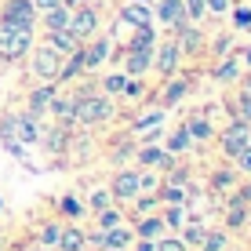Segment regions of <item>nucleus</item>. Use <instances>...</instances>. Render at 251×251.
<instances>
[{
  "label": "nucleus",
  "instance_id": "aec40b11",
  "mask_svg": "<svg viewBox=\"0 0 251 251\" xmlns=\"http://www.w3.org/2000/svg\"><path fill=\"white\" fill-rule=\"evenodd\" d=\"M127 84V73H109L106 80H102V88H106V95H120Z\"/></svg>",
  "mask_w": 251,
  "mask_h": 251
},
{
  "label": "nucleus",
  "instance_id": "cd10ccee",
  "mask_svg": "<svg viewBox=\"0 0 251 251\" xmlns=\"http://www.w3.org/2000/svg\"><path fill=\"white\" fill-rule=\"evenodd\" d=\"M204 11H211V15H226V11H229V0H204Z\"/></svg>",
  "mask_w": 251,
  "mask_h": 251
},
{
  "label": "nucleus",
  "instance_id": "f8f14e48",
  "mask_svg": "<svg viewBox=\"0 0 251 251\" xmlns=\"http://www.w3.org/2000/svg\"><path fill=\"white\" fill-rule=\"evenodd\" d=\"M178 55H182V51H178V44H175V40H168V44L160 48V55H157V69H160V73H175Z\"/></svg>",
  "mask_w": 251,
  "mask_h": 251
},
{
  "label": "nucleus",
  "instance_id": "c85d7f7f",
  "mask_svg": "<svg viewBox=\"0 0 251 251\" xmlns=\"http://www.w3.org/2000/svg\"><path fill=\"white\" fill-rule=\"evenodd\" d=\"M106 244H109V248H124V244H127V233H124V229H113V233L106 237Z\"/></svg>",
  "mask_w": 251,
  "mask_h": 251
},
{
  "label": "nucleus",
  "instance_id": "2f4dec72",
  "mask_svg": "<svg viewBox=\"0 0 251 251\" xmlns=\"http://www.w3.org/2000/svg\"><path fill=\"white\" fill-rule=\"evenodd\" d=\"M237 164H240V168H244V171H251V142H248L244 150L237 153Z\"/></svg>",
  "mask_w": 251,
  "mask_h": 251
},
{
  "label": "nucleus",
  "instance_id": "dca6fc26",
  "mask_svg": "<svg viewBox=\"0 0 251 251\" xmlns=\"http://www.w3.org/2000/svg\"><path fill=\"white\" fill-rule=\"evenodd\" d=\"M138 189V175H131V171H120L117 175V186H113V193L117 197H131Z\"/></svg>",
  "mask_w": 251,
  "mask_h": 251
},
{
  "label": "nucleus",
  "instance_id": "4be33fe9",
  "mask_svg": "<svg viewBox=\"0 0 251 251\" xmlns=\"http://www.w3.org/2000/svg\"><path fill=\"white\" fill-rule=\"evenodd\" d=\"M138 160L142 164H168V157H164V150H153V146H146V150H138Z\"/></svg>",
  "mask_w": 251,
  "mask_h": 251
},
{
  "label": "nucleus",
  "instance_id": "ea45409f",
  "mask_svg": "<svg viewBox=\"0 0 251 251\" xmlns=\"http://www.w3.org/2000/svg\"><path fill=\"white\" fill-rule=\"evenodd\" d=\"M160 251H186L182 244H175V240H168V244H160Z\"/></svg>",
  "mask_w": 251,
  "mask_h": 251
},
{
  "label": "nucleus",
  "instance_id": "6ab92c4d",
  "mask_svg": "<svg viewBox=\"0 0 251 251\" xmlns=\"http://www.w3.org/2000/svg\"><path fill=\"white\" fill-rule=\"evenodd\" d=\"M182 150H189V131L178 127V131H171V138H168V153H182Z\"/></svg>",
  "mask_w": 251,
  "mask_h": 251
},
{
  "label": "nucleus",
  "instance_id": "a211bd4d",
  "mask_svg": "<svg viewBox=\"0 0 251 251\" xmlns=\"http://www.w3.org/2000/svg\"><path fill=\"white\" fill-rule=\"evenodd\" d=\"M73 102H76V99H51L48 106L55 109V117L62 120V124H69V120H73Z\"/></svg>",
  "mask_w": 251,
  "mask_h": 251
},
{
  "label": "nucleus",
  "instance_id": "9d476101",
  "mask_svg": "<svg viewBox=\"0 0 251 251\" xmlns=\"http://www.w3.org/2000/svg\"><path fill=\"white\" fill-rule=\"evenodd\" d=\"M48 48H55L58 55H76V51H80V40L69 29H55V33H48Z\"/></svg>",
  "mask_w": 251,
  "mask_h": 251
},
{
  "label": "nucleus",
  "instance_id": "72a5a7b5",
  "mask_svg": "<svg viewBox=\"0 0 251 251\" xmlns=\"http://www.w3.org/2000/svg\"><path fill=\"white\" fill-rule=\"evenodd\" d=\"M62 211H66V215H80V204H76L73 197H66V201H62Z\"/></svg>",
  "mask_w": 251,
  "mask_h": 251
},
{
  "label": "nucleus",
  "instance_id": "7ed1b4c3",
  "mask_svg": "<svg viewBox=\"0 0 251 251\" xmlns=\"http://www.w3.org/2000/svg\"><path fill=\"white\" fill-rule=\"evenodd\" d=\"M0 22H11V25H19V29L33 33V25H37V7H33V0H7Z\"/></svg>",
  "mask_w": 251,
  "mask_h": 251
},
{
  "label": "nucleus",
  "instance_id": "39448f33",
  "mask_svg": "<svg viewBox=\"0 0 251 251\" xmlns=\"http://www.w3.org/2000/svg\"><path fill=\"white\" fill-rule=\"evenodd\" d=\"M69 33H73L76 40H91L95 29H99V15H95V7H76V15H69Z\"/></svg>",
  "mask_w": 251,
  "mask_h": 251
},
{
  "label": "nucleus",
  "instance_id": "4c0bfd02",
  "mask_svg": "<svg viewBox=\"0 0 251 251\" xmlns=\"http://www.w3.org/2000/svg\"><path fill=\"white\" fill-rule=\"evenodd\" d=\"M91 204H95V207H106V204H109V193H95Z\"/></svg>",
  "mask_w": 251,
  "mask_h": 251
},
{
  "label": "nucleus",
  "instance_id": "c756f323",
  "mask_svg": "<svg viewBox=\"0 0 251 251\" xmlns=\"http://www.w3.org/2000/svg\"><path fill=\"white\" fill-rule=\"evenodd\" d=\"M233 22H237L240 29H248V25H251V11H248V7H237V11H233Z\"/></svg>",
  "mask_w": 251,
  "mask_h": 251
},
{
  "label": "nucleus",
  "instance_id": "6e6552de",
  "mask_svg": "<svg viewBox=\"0 0 251 251\" xmlns=\"http://www.w3.org/2000/svg\"><path fill=\"white\" fill-rule=\"evenodd\" d=\"M120 22L142 29V25H153V11H150V4H138V0H131L127 7H120Z\"/></svg>",
  "mask_w": 251,
  "mask_h": 251
},
{
  "label": "nucleus",
  "instance_id": "37998d69",
  "mask_svg": "<svg viewBox=\"0 0 251 251\" xmlns=\"http://www.w3.org/2000/svg\"><path fill=\"white\" fill-rule=\"evenodd\" d=\"M138 4H150V0H138Z\"/></svg>",
  "mask_w": 251,
  "mask_h": 251
},
{
  "label": "nucleus",
  "instance_id": "c9c22d12",
  "mask_svg": "<svg viewBox=\"0 0 251 251\" xmlns=\"http://www.w3.org/2000/svg\"><path fill=\"white\" fill-rule=\"evenodd\" d=\"M164 197H168V201H182V186H168Z\"/></svg>",
  "mask_w": 251,
  "mask_h": 251
},
{
  "label": "nucleus",
  "instance_id": "a878e982",
  "mask_svg": "<svg viewBox=\"0 0 251 251\" xmlns=\"http://www.w3.org/2000/svg\"><path fill=\"white\" fill-rule=\"evenodd\" d=\"M160 120H164V113H160V109H153V113H146V117H142V120H138V124H135V127H138V131H146V127H157V124H160Z\"/></svg>",
  "mask_w": 251,
  "mask_h": 251
},
{
  "label": "nucleus",
  "instance_id": "5701e85b",
  "mask_svg": "<svg viewBox=\"0 0 251 251\" xmlns=\"http://www.w3.org/2000/svg\"><path fill=\"white\" fill-rule=\"evenodd\" d=\"M182 7H186V19L189 22L204 19V0H182Z\"/></svg>",
  "mask_w": 251,
  "mask_h": 251
},
{
  "label": "nucleus",
  "instance_id": "e433bc0d",
  "mask_svg": "<svg viewBox=\"0 0 251 251\" xmlns=\"http://www.w3.org/2000/svg\"><path fill=\"white\" fill-rule=\"evenodd\" d=\"M157 229H160V222L150 219V222H142V229H138V233H146V237H150V233H157Z\"/></svg>",
  "mask_w": 251,
  "mask_h": 251
},
{
  "label": "nucleus",
  "instance_id": "bb28decb",
  "mask_svg": "<svg viewBox=\"0 0 251 251\" xmlns=\"http://www.w3.org/2000/svg\"><path fill=\"white\" fill-rule=\"evenodd\" d=\"M80 240H84V237H80V229H66L62 248H66V251H76V248H80Z\"/></svg>",
  "mask_w": 251,
  "mask_h": 251
},
{
  "label": "nucleus",
  "instance_id": "473e14b6",
  "mask_svg": "<svg viewBox=\"0 0 251 251\" xmlns=\"http://www.w3.org/2000/svg\"><path fill=\"white\" fill-rule=\"evenodd\" d=\"M62 0H33V7H37V15H44V11H51V7H58Z\"/></svg>",
  "mask_w": 251,
  "mask_h": 251
},
{
  "label": "nucleus",
  "instance_id": "f704fd0d",
  "mask_svg": "<svg viewBox=\"0 0 251 251\" xmlns=\"http://www.w3.org/2000/svg\"><path fill=\"white\" fill-rule=\"evenodd\" d=\"M120 222V215L117 211H106V207H102V226H117Z\"/></svg>",
  "mask_w": 251,
  "mask_h": 251
},
{
  "label": "nucleus",
  "instance_id": "f257e3e1",
  "mask_svg": "<svg viewBox=\"0 0 251 251\" xmlns=\"http://www.w3.org/2000/svg\"><path fill=\"white\" fill-rule=\"evenodd\" d=\"M113 117V106H109V99H102V95H80V99L73 102V120L76 124H102V120Z\"/></svg>",
  "mask_w": 251,
  "mask_h": 251
},
{
  "label": "nucleus",
  "instance_id": "393cba45",
  "mask_svg": "<svg viewBox=\"0 0 251 251\" xmlns=\"http://www.w3.org/2000/svg\"><path fill=\"white\" fill-rule=\"evenodd\" d=\"M215 76H219V80H233V76H237V58H226V62L215 69Z\"/></svg>",
  "mask_w": 251,
  "mask_h": 251
},
{
  "label": "nucleus",
  "instance_id": "a19ab883",
  "mask_svg": "<svg viewBox=\"0 0 251 251\" xmlns=\"http://www.w3.org/2000/svg\"><path fill=\"white\" fill-rule=\"evenodd\" d=\"M66 7H84V0H62Z\"/></svg>",
  "mask_w": 251,
  "mask_h": 251
},
{
  "label": "nucleus",
  "instance_id": "2eb2a0df",
  "mask_svg": "<svg viewBox=\"0 0 251 251\" xmlns=\"http://www.w3.org/2000/svg\"><path fill=\"white\" fill-rule=\"evenodd\" d=\"M153 40H157V33H153V25H142V29L131 37V44L127 51H153Z\"/></svg>",
  "mask_w": 251,
  "mask_h": 251
},
{
  "label": "nucleus",
  "instance_id": "20e7f679",
  "mask_svg": "<svg viewBox=\"0 0 251 251\" xmlns=\"http://www.w3.org/2000/svg\"><path fill=\"white\" fill-rule=\"evenodd\" d=\"M58 69H62V55H58L55 48L40 44L33 51V73H37L40 80H58Z\"/></svg>",
  "mask_w": 251,
  "mask_h": 251
},
{
  "label": "nucleus",
  "instance_id": "1a4fd4ad",
  "mask_svg": "<svg viewBox=\"0 0 251 251\" xmlns=\"http://www.w3.org/2000/svg\"><path fill=\"white\" fill-rule=\"evenodd\" d=\"M157 19H160V22H168L171 29H175V25H182V22H189V19H186L182 0H160V4H157Z\"/></svg>",
  "mask_w": 251,
  "mask_h": 251
},
{
  "label": "nucleus",
  "instance_id": "b1692460",
  "mask_svg": "<svg viewBox=\"0 0 251 251\" xmlns=\"http://www.w3.org/2000/svg\"><path fill=\"white\" fill-rule=\"evenodd\" d=\"M237 113H240V120H244V124H251V95H248V91L237 95Z\"/></svg>",
  "mask_w": 251,
  "mask_h": 251
},
{
  "label": "nucleus",
  "instance_id": "79ce46f5",
  "mask_svg": "<svg viewBox=\"0 0 251 251\" xmlns=\"http://www.w3.org/2000/svg\"><path fill=\"white\" fill-rule=\"evenodd\" d=\"M244 58H248V66H251V51H248V55H244Z\"/></svg>",
  "mask_w": 251,
  "mask_h": 251
},
{
  "label": "nucleus",
  "instance_id": "ddd939ff",
  "mask_svg": "<svg viewBox=\"0 0 251 251\" xmlns=\"http://www.w3.org/2000/svg\"><path fill=\"white\" fill-rule=\"evenodd\" d=\"M44 25H48V33L66 29V25H69V7L58 4V7H51V11H44Z\"/></svg>",
  "mask_w": 251,
  "mask_h": 251
},
{
  "label": "nucleus",
  "instance_id": "4468645a",
  "mask_svg": "<svg viewBox=\"0 0 251 251\" xmlns=\"http://www.w3.org/2000/svg\"><path fill=\"white\" fill-rule=\"evenodd\" d=\"M186 91H189V80H186V76H178V80H171L168 84V88H164V106H175V102H182L186 99Z\"/></svg>",
  "mask_w": 251,
  "mask_h": 251
},
{
  "label": "nucleus",
  "instance_id": "0eeeda50",
  "mask_svg": "<svg viewBox=\"0 0 251 251\" xmlns=\"http://www.w3.org/2000/svg\"><path fill=\"white\" fill-rule=\"evenodd\" d=\"M251 142V127L244 124V120H237V124L229 127L226 135H222V150H226V157H237L240 150Z\"/></svg>",
  "mask_w": 251,
  "mask_h": 251
},
{
  "label": "nucleus",
  "instance_id": "412c9836",
  "mask_svg": "<svg viewBox=\"0 0 251 251\" xmlns=\"http://www.w3.org/2000/svg\"><path fill=\"white\" fill-rule=\"evenodd\" d=\"M186 131H189V138H211V124H207V120H189L186 124Z\"/></svg>",
  "mask_w": 251,
  "mask_h": 251
},
{
  "label": "nucleus",
  "instance_id": "9b49d317",
  "mask_svg": "<svg viewBox=\"0 0 251 251\" xmlns=\"http://www.w3.org/2000/svg\"><path fill=\"white\" fill-rule=\"evenodd\" d=\"M153 62V51H127V62H124V73L127 76H142Z\"/></svg>",
  "mask_w": 251,
  "mask_h": 251
},
{
  "label": "nucleus",
  "instance_id": "f03ea898",
  "mask_svg": "<svg viewBox=\"0 0 251 251\" xmlns=\"http://www.w3.org/2000/svg\"><path fill=\"white\" fill-rule=\"evenodd\" d=\"M29 40L33 33L29 29H19L11 22H0V58H22L29 51Z\"/></svg>",
  "mask_w": 251,
  "mask_h": 251
},
{
  "label": "nucleus",
  "instance_id": "423d86ee",
  "mask_svg": "<svg viewBox=\"0 0 251 251\" xmlns=\"http://www.w3.org/2000/svg\"><path fill=\"white\" fill-rule=\"evenodd\" d=\"M109 37H91V44L88 48H80V62H84V69H95V66H102L109 58Z\"/></svg>",
  "mask_w": 251,
  "mask_h": 251
},
{
  "label": "nucleus",
  "instance_id": "7c9ffc66",
  "mask_svg": "<svg viewBox=\"0 0 251 251\" xmlns=\"http://www.w3.org/2000/svg\"><path fill=\"white\" fill-rule=\"evenodd\" d=\"M62 146H66V135H62V131H51V135H48V150H55V153H58Z\"/></svg>",
  "mask_w": 251,
  "mask_h": 251
},
{
  "label": "nucleus",
  "instance_id": "f3484780",
  "mask_svg": "<svg viewBox=\"0 0 251 251\" xmlns=\"http://www.w3.org/2000/svg\"><path fill=\"white\" fill-rule=\"evenodd\" d=\"M51 99H55V91H51V88H37V91H33V95H29V113H33V117H37V113H40V109H44V106H48V102H51Z\"/></svg>",
  "mask_w": 251,
  "mask_h": 251
},
{
  "label": "nucleus",
  "instance_id": "58836bf2",
  "mask_svg": "<svg viewBox=\"0 0 251 251\" xmlns=\"http://www.w3.org/2000/svg\"><path fill=\"white\" fill-rule=\"evenodd\" d=\"M55 240H58V229L48 226V229H44V244H55Z\"/></svg>",
  "mask_w": 251,
  "mask_h": 251
}]
</instances>
